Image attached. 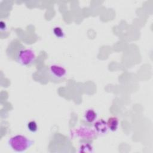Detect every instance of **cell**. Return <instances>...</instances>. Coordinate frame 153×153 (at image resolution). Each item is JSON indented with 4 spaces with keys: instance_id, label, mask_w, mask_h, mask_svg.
Segmentation results:
<instances>
[{
    "instance_id": "1",
    "label": "cell",
    "mask_w": 153,
    "mask_h": 153,
    "mask_svg": "<svg viewBox=\"0 0 153 153\" xmlns=\"http://www.w3.org/2000/svg\"><path fill=\"white\" fill-rule=\"evenodd\" d=\"M8 143L14 151L23 152L30 148L34 143V141L29 139L25 136L16 134L9 139Z\"/></svg>"
},
{
    "instance_id": "9",
    "label": "cell",
    "mask_w": 153,
    "mask_h": 153,
    "mask_svg": "<svg viewBox=\"0 0 153 153\" xmlns=\"http://www.w3.org/2000/svg\"><path fill=\"white\" fill-rule=\"evenodd\" d=\"M79 152H93V146L91 144H90L89 142H88V140H82L80 146H79Z\"/></svg>"
},
{
    "instance_id": "2",
    "label": "cell",
    "mask_w": 153,
    "mask_h": 153,
    "mask_svg": "<svg viewBox=\"0 0 153 153\" xmlns=\"http://www.w3.org/2000/svg\"><path fill=\"white\" fill-rule=\"evenodd\" d=\"M36 58L35 53L32 49L26 48L23 46L17 53L14 61L22 66H30L34 64Z\"/></svg>"
},
{
    "instance_id": "8",
    "label": "cell",
    "mask_w": 153,
    "mask_h": 153,
    "mask_svg": "<svg viewBox=\"0 0 153 153\" xmlns=\"http://www.w3.org/2000/svg\"><path fill=\"white\" fill-rule=\"evenodd\" d=\"M106 123L109 130L111 131H115L119 126V120L116 117H111L108 118Z\"/></svg>"
},
{
    "instance_id": "5",
    "label": "cell",
    "mask_w": 153,
    "mask_h": 153,
    "mask_svg": "<svg viewBox=\"0 0 153 153\" xmlns=\"http://www.w3.org/2000/svg\"><path fill=\"white\" fill-rule=\"evenodd\" d=\"M23 45L22 44V43L18 41L17 39H14L8 45L6 54L8 57L11 60H14V58L19 51V50L22 48Z\"/></svg>"
},
{
    "instance_id": "4",
    "label": "cell",
    "mask_w": 153,
    "mask_h": 153,
    "mask_svg": "<svg viewBox=\"0 0 153 153\" xmlns=\"http://www.w3.org/2000/svg\"><path fill=\"white\" fill-rule=\"evenodd\" d=\"M71 136L74 138L78 137L82 140L90 141L96 138L97 134L94 129L87 127H80L71 130Z\"/></svg>"
},
{
    "instance_id": "3",
    "label": "cell",
    "mask_w": 153,
    "mask_h": 153,
    "mask_svg": "<svg viewBox=\"0 0 153 153\" xmlns=\"http://www.w3.org/2000/svg\"><path fill=\"white\" fill-rule=\"evenodd\" d=\"M47 73L50 80L57 83L65 80L67 72L63 66L57 64H52L48 66Z\"/></svg>"
},
{
    "instance_id": "6",
    "label": "cell",
    "mask_w": 153,
    "mask_h": 153,
    "mask_svg": "<svg viewBox=\"0 0 153 153\" xmlns=\"http://www.w3.org/2000/svg\"><path fill=\"white\" fill-rule=\"evenodd\" d=\"M94 130L97 135H105L108 133V127L106 121L103 119H99L93 123Z\"/></svg>"
},
{
    "instance_id": "12",
    "label": "cell",
    "mask_w": 153,
    "mask_h": 153,
    "mask_svg": "<svg viewBox=\"0 0 153 153\" xmlns=\"http://www.w3.org/2000/svg\"><path fill=\"white\" fill-rule=\"evenodd\" d=\"M1 30H3V29H6V24H5V23L4 22H3V21H1Z\"/></svg>"
},
{
    "instance_id": "11",
    "label": "cell",
    "mask_w": 153,
    "mask_h": 153,
    "mask_svg": "<svg viewBox=\"0 0 153 153\" xmlns=\"http://www.w3.org/2000/svg\"><path fill=\"white\" fill-rule=\"evenodd\" d=\"M27 128L32 133H35L38 130V125L35 121H30L27 124Z\"/></svg>"
},
{
    "instance_id": "10",
    "label": "cell",
    "mask_w": 153,
    "mask_h": 153,
    "mask_svg": "<svg viewBox=\"0 0 153 153\" xmlns=\"http://www.w3.org/2000/svg\"><path fill=\"white\" fill-rule=\"evenodd\" d=\"M53 32L54 35L59 38H63L65 36V33L63 30L62 29V27H59V26H56L54 27L53 29Z\"/></svg>"
},
{
    "instance_id": "7",
    "label": "cell",
    "mask_w": 153,
    "mask_h": 153,
    "mask_svg": "<svg viewBox=\"0 0 153 153\" xmlns=\"http://www.w3.org/2000/svg\"><path fill=\"white\" fill-rule=\"evenodd\" d=\"M97 113L92 109H87L84 114V120L88 124H93L97 119Z\"/></svg>"
}]
</instances>
